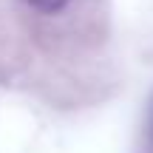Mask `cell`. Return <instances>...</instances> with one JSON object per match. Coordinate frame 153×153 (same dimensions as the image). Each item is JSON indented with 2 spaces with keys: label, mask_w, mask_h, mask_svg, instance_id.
<instances>
[{
  "label": "cell",
  "mask_w": 153,
  "mask_h": 153,
  "mask_svg": "<svg viewBox=\"0 0 153 153\" xmlns=\"http://www.w3.org/2000/svg\"><path fill=\"white\" fill-rule=\"evenodd\" d=\"M31 9H37V11H45V14H57V11H62L71 0H26Z\"/></svg>",
  "instance_id": "1"
},
{
  "label": "cell",
  "mask_w": 153,
  "mask_h": 153,
  "mask_svg": "<svg viewBox=\"0 0 153 153\" xmlns=\"http://www.w3.org/2000/svg\"><path fill=\"white\" fill-rule=\"evenodd\" d=\"M145 153H153V97L148 102V116H145Z\"/></svg>",
  "instance_id": "2"
}]
</instances>
